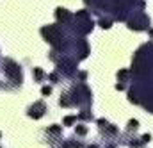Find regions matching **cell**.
<instances>
[{
	"instance_id": "2",
	"label": "cell",
	"mask_w": 153,
	"mask_h": 148,
	"mask_svg": "<svg viewBox=\"0 0 153 148\" xmlns=\"http://www.w3.org/2000/svg\"><path fill=\"white\" fill-rule=\"evenodd\" d=\"M34 75H36L38 78H43V72H41L39 68H36V70H34Z\"/></svg>"
},
{
	"instance_id": "4",
	"label": "cell",
	"mask_w": 153,
	"mask_h": 148,
	"mask_svg": "<svg viewBox=\"0 0 153 148\" xmlns=\"http://www.w3.org/2000/svg\"><path fill=\"white\" fill-rule=\"evenodd\" d=\"M76 132H78V134H85V127H78Z\"/></svg>"
},
{
	"instance_id": "3",
	"label": "cell",
	"mask_w": 153,
	"mask_h": 148,
	"mask_svg": "<svg viewBox=\"0 0 153 148\" xmlns=\"http://www.w3.org/2000/svg\"><path fill=\"white\" fill-rule=\"evenodd\" d=\"M50 93H52V89H50L48 86H45V87H43V95H50Z\"/></svg>"
},
{
	"instance_id": "1",
	"label": "cell",
	"mask_w": 153,
	"mask_h": 148,
	"mask_svg": "<svg viewBox=\"0 0 153 148\" xmlns=\"http://www.w3.org/2000/svg\"><path fill=\"white\" fill-rule=\"evenodd\" d=\"M43 111H45V104H43V102H38L36 105H32V107L29 109V116L39 118V116H43Z\"/></svg>"
}]
</instances>
